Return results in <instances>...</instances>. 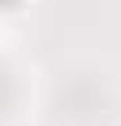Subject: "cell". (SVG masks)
Returning a JSON list of instances; mask_svg holds the SVG:
<instances>
[{"instance_id":"obj_1","label":"cell","mask_w":121,"mask_h":126,"mask_svg":"<svg viewBox=\"0 0 121 126\" xmlns=\"http://www.w3.org/2000/svg\"><path fill=\"white\" fill-rule=\"evenodd\" d=\"M30 0H0V13H22Z\"/></svg>"},{"instance_id":"obj_2","label":"cell","mask_w":121,"mask_h":126,"mask_svg":"<svg viewBox=\"0 0 121 126\" xmlns=\"http://www.w3.org/2000/svg\"><path fill=\"white\" fill-rule=\"evenodd\" d=\"M0 39H4V17H0Z\"/></svg>"}]
</instances>
